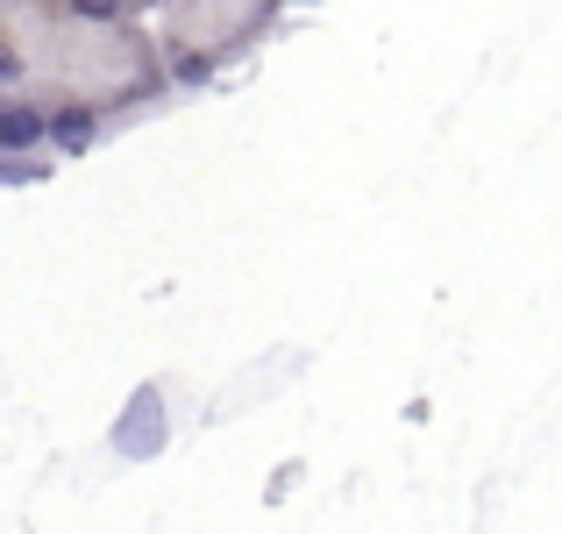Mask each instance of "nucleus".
<instances>
[{
	"instance_id": "2",
	"label": "nucleus",
	"mask_w": 562,
	"mask_h": 534,
	"mask_svg": "<svg viewBox=\"0 0 562 534\" xmlns=\"http://www.w3.org/2000/svg\"><path fill=\"white\" fill-rule=\"evenodd\" d=\"M36 178H50V157H36V151H0V186H36Z\"/></svg>"
},
{
	"instance_id": "6",
	"label": "nucleus",
	"mask_w": 562,
	"mask_h": 534,
	"mask_svg": "<svg viewBox=\"0 0 562 534\" xmlns=\"http://www.w3.org/2000/svg\"><path fill=\"white\" fill-rule=\"evenodd\" d=\"M0 151H8V93H0Z\"/></svg>"
},
{
	"instance_id": "5",
	"label": "nucleus",
	"mask_w": 562,
	"mask_h": 534,
	"mask_svg": "<svg viewBox=\"0 0 562 534\" xmlns=\"http://www.w3.org/2000/svg\"><path fill=\"white\" fill-rule=\"evenodd\" d=\"M65 14H71V22H114L122 0H65Z\"/></svg>"
},
{
	"instance_id": "3",
	"label": "nucleus",
	"mask_w": 562,
	"mask_h": 534,
	"mask_svg": "<svg viewBox=\"0 0 562 534\" xmlns=\"http://www.w3.org/2000/svg\"><path fill=\"white\" fill-rule=\"evenodd\" d=\"M171 79H179V86H206V79H214V57H206V51H171Z\"/></svg>"
},
{
	"instance_id": "4",
	"label": "nucleus",
	"mask_w": 562,
	"mask_h": 534,
	"mask_svg": "<svg viewBox=\"0 0 562 534\" xmlns=\"http://www.w3.org/2000/svg\"><path fill=\"white\" fill-rule=\"evenodd\" d=\"M29 79V51L8 36V22H0V86H22Z\"/></svg>"
},
{
	"instance_id": "7",
	"label": "nucleus",
	"mask_w": 562,
	"mask_h": 534,
	"mask_svg": "<svg viewBox=\"0 0 562 534\" xmlns=\"http://www.w3.org/2000/svg\"><path fill=\"white\" fill-rule=\"evenodd\" d=\"M0 8H8V0H0Z\"/></svg>"
},
{
	"instance_id": "1",
	"label": "nucleus",
	"mask_w": 562,
	"mask_h": 534,
	"mask_svg": "<svg viewBox=\"0 0 562 534\" xmlns=\"http://www.w3.org/2000/svg\"><path fill=\"white\" fill-rule=\"evenodd\" d=\"M93 143H100V114L86 108V100L50 108V151H93Z\"/></svg>"
}]
</instances>
